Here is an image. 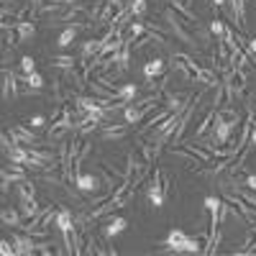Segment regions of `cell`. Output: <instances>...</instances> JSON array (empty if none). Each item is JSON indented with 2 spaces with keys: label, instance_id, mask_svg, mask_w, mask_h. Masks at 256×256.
Masks as SVG:
<instances>
[{
  "label": "cell",
  "instance_id": "1",
  "mask_svg": "<svg viewBox=\"0 0 256 256\" xmlns=\"http://www.w3.org/2000/svg\"><path fill=\"white\" fill-rule=\"evenodd\" d=\"M169 190H172V184H169L166 174L162 172V169H156V172H154V182H152V187H148V200H152L154 208H162L164 205Z\"/></svg>",
  "mask_w": 256,
  "mask_h": 256
},
{
  "label": "cell",
  "instance_id": "2",
  "mask_svg": "<svg viewBox=\"0 0 256 256\" xmlns=\"http://www.w3.org/2000/svg\"><path fill=\"white\" fill-rule=\"evenodd\" d=\"M13 246H16V254H36V238L31 236V233H13L10 236Z\"/></svg>",
  "mask_w": 256,
  "mask_h": 256
},
{
  "label": "cell",
  "instance_id": "3",
  "mask_svg": "<svg viewBox=\"0 0 256 256\" xmlns=\"http://www.w3.org/2000/svg\"><path fill=\"white\" fill-rule=\"evenodd\" d=\"M131 44H134V41L123 38V44H120V49H118V54H116V59H113L116 72H118V74H120V72H126L128 67H131Z\"/></svg>",
  "mask_w": 256,
  "mask_h": 256
},
{
  "label": "cell",
  "instance_id": "4",
  "mask_svg": "<svg viewBox=\"0 0 256 256\" xmlns=\"http://www.w3.org/2000/svg\"><path fill=\"white\" fill-rule=\"evenodd\" d=\"M74 184H77L82 192H98V190L102 187L100 177H95V174H82V172L74 177Z\"/></svg>",
  "mask_w": 256,
  "mask_h": 256
},
{
  "label": "cell",
  "instance_id": "5",
  "mask_svg": "<svg viewBox=\"0 0 256 256\" xmlns=\"http://www.w3.org/2000/svg\"><path fill=\"white\" fill-rule=\"evenodd\" d=\"M164 67H166V64H164L162 56L148 59V62H146V67H144V77H146V80H156L159 74H164Z\"/></svg>",
  "mask_w": 256,
  "mask_h": 256
},
{
  "label": "cell",
  "instance_id": "6",
  "mask_svg": "<svg viewBox=\"0 0 256 256\" xmlns=\"http://www.w3.org/2000/svg\"><path fill=\"white\" fill-rule=\"evenodd\" d=\"M13 138H16V144H26V146H34L38 138H36V134L31 131V128H26V126H16L13 128Z\"/></svg>",
  "mask_w": 256,
  "mask_h": 256
},
{
  "label": "cell",
  "instance_id": "7",
  "mask_svg": "<svg viewBox=\"0 0 256 256\" xmlns=\"http://www.w3.org/2000/svg\"><path fill=\"white\" fill-rule=\"evenodd\" d=\"M174 110H169V108H164V110H159L156 116H152V118H148L144 126H141V134H148V131H152V128H156V126H162L169 116H172Z\"/></svg>",
  "mask_w": 256,
  "mask_h": 256
},
{
  "label": "cell",
  "instance_id": "8",
  "mask_svg": "<svg viewBox=\"0 0 256 256\" xmlns=\"http://www.w3.org/2000/svg\"><path fill=\"white\" fill-rule=\"evenodd\" d=\"M41 212V208H38V202H36V198H28V200H20V216H24L26 220H31V218H36Z\"/></svg>",
  "mask_w": 256,
  "mask_h": 256
},
{
  "label": "cell",
  "instance_id": "9",
  "mask_svg": "<svg viewBox=\"0 0 256 256\" xmlns=\"http://www.w3.org/2000/svg\"><path fill=\"white\" fill-rule=\"evenodd\" d=\"M126 218H113V220H108V226L102 228V236L105 238H113V236H118L120 230H126Z\"/></svg>",
  "mask_w": 256,
  "mask_h": 256
},
{
  "label": "cell",
  "instance_id": "10",
  "mask_svg": "<svg viewBox=\"0 0 256 256\" xmlns=\"http://www.w3.org/2000/svg\"><path fill=\"white\" fill-rule=\"evenodd\" d=\"M123 118H126V123H141L146 118V113L134 102V105H126V108H123Z\"/></svg>",
  "mask_w": 256,
  "mask_h": 256
},
{
  "label": "cell",
  "instance_id": "11",
  "mask_svg": "<svg viewBox=\"0 0 256 256\" xmlns=\"http://www.w3.org/2000/svg\"><path fill=\"white\" fill-rule=\"evenodd\" d=\"M138 95V88L134 82H128V84H120L118 88V100H123V102H131L134 98Z\"/></svg>",
  "mask_w": 256,
  "mask_h": 256
},
{
  "label": "cell",
  "instance_id": "12",
  "mask_svg": "<svg viewBox=\"0 0 256 256\" xmlns=\"http://www.w3.org/2000/svg\"><path fill=\"white\" fill-rule=\"evenodd\" d=\"M126 128H128L126 123H102L100 131H102V136H123Z\"/></svg>",
  "mask_w": 256,
  "mask_h": 256
},
{
  "label": "cell",
  "instance_id": "13",
  "mask_svg": "<svg viewBox=\"0 0 256 256\" xmlns=\"http://www.w3.org/2000/svg\"><path fill=\"white\" fill-rule=\"evenodd\" d=\"M16 31H18L20 41H26V38H31L36 34V24H34V20H20V24L16 26Z\"/></svg>",
  "mask_w": 256,
  "mask_h": 256
},
{
  "label": "cell",
  "instance_id": "14",
  "mask_svg": "<svg viewBox=\"0 0 256 256\" xmlns=\"http://www.w3.org/2000/svg\"><path fill=\"white\" fill-rule=\"evenodd\" d=\"M0 218H3V223H6V226H18V228H20V218H24V216H20V212H16L13 208H3Z\"/></svg>",
  "mask_w": 256,
  "mask_h": 256
},
{
  "label": "cell",
  "instance_id": "15",
  "mask_svg": "<svg viewBox=\"0 0 256 256\" xmlns=\"http://www.w3.org/2000/svg\"><path fill=\"white\" fill-rule=\"evenodd\" d=\"M77 31H80V26H70V28H64V31H62V36H59V41H56V44H59V46H70L72 41L77 38Z\"/></svg>",
  "mask_w": 256,
  "mask_h": 256
},
{
  "label": "cell",
  "instance_id": "16",
  "mask_svg": "<svg viewBox=\"0 0 256 256\" xmlns=\"http://www.w3.org/2000/svg\"><path fill=\"white\" fill-rule=\"evenodd\" d=\"M20 80H24V82L28 84L31 90H41V88H44V77H41L38 72H31V74H20Z\"/></svg>",
  "mask_w": 256,
  "mask_h": 256
},
{
  "label": "cell",
  "instance_id": "17",
  "mask_svg": "<svg viewBox=\"0 0 256 256\" xmlns=\"http://www.w3.org/2000/svg\"><path fill=\"white\" fill-rule=\"evenodd\" d=\"M128 13L134 18H144L146 16V0H128Z\"/></svg>",
  "mask_w": 256,
  "mask_h": 256
},
{
  "label": "cell",
  "instance_id": "18",
  "mask_svg": "<svg viewBox=\"0 0 256 256\" xmlns=\"http://www.w3.org/2000/svg\"><path fill=\"white\" fill-rule=\"evenodd\" d=\"M74 64H77L74 56H56V59H52V67H56V70H72Z\"/></svg>",
  "mask_w": 256,
  "mask_h": 256
},
{
  "label": "cell",
  "instance_id": "19",
  "mask_svg": "<svg viewBox=\"0 0 256 256\" xmlns=\"http://www.w3.org/2000/svg\"><path fill=\"white\" fill-rule=\"evenodd\" d=\"M236 195H238V198H241L248 208H254V210H256V192H254V190L248 192V190H241V187L236 184Z\"/></svg>",
  "mask_w": 256,
  "mask_h": 256
},
{
  "label": "cell",
  "instance_id": "20",
  "mask_svg": "<svg viewBox=\"0 0 256 256\" xmlns=\"http://www.w3.org/2000/svg\"><path fill=\"white\" fill-rule=\"evenodd\" d=\"M223 31H226L223 20H220V18H216V20H212V24H210V34L216 36V41H220V38H223Z\"/></svg>",
  "mask_w": 256,
  "mask_h": 256
},
{
  "label": "cell",
  "instance_id": "21",
  "mask_svg": "<svg viewBox=\"0 0 256 256\" xmlns=\"http://www.w3.org/2000/svg\"><path fill=\"white\" fill-rule=\"evenodd\" d=\"M20 72H24V74L36 72V62H34L31 56H24V59H20Z\"/></svg>",
  "mask_w": 256,
  "mask_h": 256
},
{
  "label": "cell",
  "instance_id": "22",
  "mask_svg": "<svg viewBox=\"0 0 256 256\" xmlns=\"http://www.w3.org/2000/svg\"><path fill=\"white\" fill-rule=\"evenodd\" d=\"M28 126H31V128H41V126H46V118H44V116H34V118L28 120Z\"/></svg>",
  "mask_w": 256,
  "mask_h": 256
},
{
  "label": "cell",
  "instance_id": "23",
  "mask_svg": "<svg viewBox=\"0 0 256 256\" xmlns=\"http://www.w3.org/2000/svg\"><path fill=\"white\" fill-rule=\"evenodd\" d=\"M0 251H3L6 256H8V254H16V246H13V241H10V244H8V241H3V244H0Z\"/></svg>",
  "mask_w": 256,
  "mask_h": 256
},
{
  "label": "cell",
  "instance_id": "24",
  "mask_svg": "<svg viewBox=\"0 0 256 256\" xmlns=\"http://www.w3.org/2000/svg\"><path fill=\"white\" fill-rule=\"evenodd\" d=\"M244 184H246L248 190H254V192H256V174H246V180H244Z\"/></svg>",
  "mask_w": 256,
  "mask_h": 256
},
{
  "label": "cell",
  "instance_id": "25",
  "mask_svg": "<svg viewBox=\"0 0 256 256\" xmlns=\"http://www.w3.org/2000/svg\"><path fill=\"white\" fill-rule=\"evenodd\" d=\"M246 52H248L251 56H256V38H248V41H246Z\"/></svg>",
  "mask_w": 256,
  "mask_h": 256
},
{
  "label": "cell",
  "instance_id": "26",
  "mask_svg": "<svg viewBox=\"0 0 256 256\" xmlns=\"http://www.w3.org/2000/svg\"><path fill=\"white\" fill-rule=\"evenodd\" d=\"M223 3H226V0H212V8H216V10H218V8H220Z\"/></svg>",
  "mask_w": 256,
  "mask_h": 256
},
{
  "label": "cell",
  "instance_id": "27",
  "mask_svg": "<svg viewBox=\"0 0 256 256\" xmlns=\"http://www.w3.org/2000/svg\"><path fill=\"white\" fill-rule=\"evenodd\" d=\"M77 3V0H67V6H74Z\"/></svg>",
  "mask_w": 256,
  "mask_h": 256
}]
</instances>
